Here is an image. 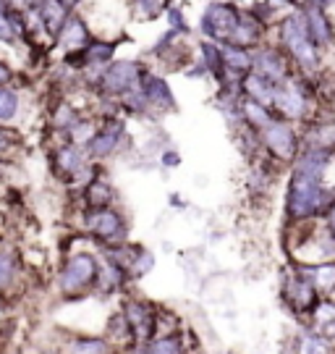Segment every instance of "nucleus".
Wrapping results in <instances>:
<instances>
[{"mask_svg": "<svg viewBox=\"0 0 335 354\" xmlns=\"http://www.w3.org/2000/svg\"><path fill=\"white\" fill-rule=\"evenodd\" d=\"M74 354H108V344L99 339H82L74 344Z\"/></svg>", "mask_w": 335, "mask_h": 354, "instance_id": "nucleus-28", "label": "nucleus"}, {"mask_svg": "<svg viewBox=\"0 0 335 354\" xmlns=\"http://www.w3.org/2000/svg\"><path fill=\"white\" fill-rule=\"evenodd\" d=\"M58 165H61L66 174H74V176H79L87 165H84V155L79 152V147H63L61 152H58Z\"/></svg>", "mask_w": 335, "mask_h": 354, "instance_id": "nucleus-20", "label": "nucleus"}, {"mask_svg": "<svg viewBox=\"0 0 335 354\" xmlns=\"http://www.w3.org/2000/svg\"><path fill=\"white\" fill-rule=\"evenodd\" d=\"M275 42L288 53V58L294 61L298 71L304 74H320V68L325 64V53L314 45V39L309 35V26L304 13L294 8V11L283 13L275 21Z\"/></svg>", "mask_w": 335, "mask_h": 354, "instance_id": "nucleus-1", "label": "nucleus"}, {"mask_svg": "<svg viewBox=\"0 0 335 354\" xmlns=\"http://www.w3.org/2000/svg\"><path fill=\"white\" fill-rule=\"evenodd\" d=\"M199 61H202V66L207 68V74L215 76L218 82L223 79L225 74V66H223V48L218 45V42H210V39H202L199 42Z\"/></svg>", "mask_w": 335, "mask_h": 354, "instance_id": "nucleus-17", "label": "nucleus"}, {"mask_svg": "<svg viewBox=\"0 0 335 354\" xmlns=\"http://www.w3.org/2000/svg\"><path fill=\"white\" fill-rule=\"evenodd\" d=\"M162 163L165 165H178L181 163V158H178V152H162Z\"/></svg>", "mask_w": 335, "mask_h": 354, "instance_id": "nucleus-35", "label": "nucleus"}, {"mask_svg": "<svg viewBox=\"0 0 335 354\" xmlns=\"http://www.w3.org/2000/svg\"><path fill=\"white\" fill-rule=\"evenodd\" d=\"M87 228L92 234H97L102 239H115L124 234V221L115 210H108V207H95L92 213L87 215Z\"/></svg>", "mask_w": 335, "mask_h": 354, "instance_id": "nucleus-12", "label": "nucleus"}, {"mask_svg": "<svg viewBox=\"0 0 335 354\" xmlns=\"http://www.w3.org/2000/svg\"><path fill=\"white\" fill-rule=\"evenodd\" d=\"M238 111H241V121H244L251 131H257V134H260L262 129L270 127L275 118H278V115L273 113V108H267V105H262V102H257V100H249L244 95H241Z\"/></svg>", "mask_w": 335, "mask_h": 354, "instance_id": "nucleus-14", "label": "nucleus"}, {"mask_svg": "<svg viewBox=\"0 0 335 354\" xmlns=\"http://www.w3.org/2000/svg\"><path fill=\"white\" fill-rule=\"evenodd\" d=\"M304 19H307V26H309V35L314 39V45L327 55V53L335 50V21L330 11H325L320 6H304L301 8Z\"/></svg>", "mask_w": 335, "mask_h": 354, "instance_id": "nucleus-6", "label": "nucleus"}, {"mask_svg": "<svg viewBox=\"0 0 335 354\" xmlns=\"http://www.w3.org/2000/svg\"><path fill=\"white\" fill-rule=\"evenodd\" d=\"M152 266H155V257H152V252L142 250V252L134 254V260H131V266H128V273H134V276H144V273H149V270H152Z\"/></svg>", "mask_w": 335, "mask_h": 354, "instance_id": "nucleus-26", "label": "nucleus"}, {"mask_svg": "<svg viewBox=\"0 0 335 354\" xmlns=\"http://www.w3.org/2000/svg\"><path fill=\"white\" fill-rule=\"evenodd\" d=\"M325 226H327V231L333 234V239H335V200H333V205L325 210Z\"/></svg>", "mask_w": 335, "mask_h": 354, "instance_id": "nucleus-34", "label": "nucleus"}, {"mask_svg": "<svg viewBox=\"0 0 335 354\" xmlns=\"http://www.w3.org/2000/svg\"><path fill=\"white\" fill-rule=\"evenodd\" d=\"M0 150H6V134H3V129H0Z\"/></svg>", "mask_w": 335, "mask_h": 354, "instance_id": "nucleus-38", "label": "nucleus"}, {"mask_svg": "<svg viewBox=\"0 0 335 354\" xmlns=\"http://www.w3.org/2000/svg\"><path fill=\"white\" fill-rule=\"evenodd\" d=\"M165 19H168V29H173V32L184 35V37H189V35H191V26H189L186 13H184V8H181V6H175V3L165 6Z\"/></svg>", "mask_w": 335, "mask_h": 354, "instance_id": "nucleus-21", "label": "nucleus"}, {"mask_svg": "<svg viewBox=\"0 0 335 354\" xmlns=\"http://www.w3.org/2000/svg\"><path fill=\"white\" fill-rule=\"evenodd\" d=\"M95 131H97V129L92 127L89 121H76L74 127L68 129V134H71V140H74L76 145H82V142H89L92 137H95Z\"/></svg>", "mask_w": 335, "mask_h": 354, "instance_id": "nucleus-29", "label": "nucleus"}, {"mask_svg": "<svg viewBox=\"0 0 335 354\" xmlns=\"http://www.w3.org/2000/svg\"><path fill=\"white\" fill-rule=\"evenodd\" d=\"M251 71L265 76L273 84H280V82H286V79L296 74V66H294V61L288 58V53L278 42H267L265 39L260 48L251 50Z\"/></svg>", "mask_w": 335, "mask_h": 354, "instance_id": "nucleus-3", "label": "nucleus"}, {"mask_svg": "<svg viewBox=\"0 0 335 354\" xmlns=\"http://www.w3.org/2000/svg\"><path fill=\"white\" fill-rule=\"evenodd\" d=\"M241 19V6L233 0H210L199 16V35L210 42L225 45Z\"/></svg>", "mask_w": 335, "mask_h": 354, "instance_id": "nucleus-2", "label": "nucleus"}, {"mask_svg": "<svg viewBox=\"0 0 335 354\" xmlns=\"http://www.w3.org/2000/svg\"><path fill=\"white\" fill-rule=\"evenodd\" d=\"M131 11L139 21H155L165 13V0H131Z\"/></svg>", "mask_w": 335, "mask_h": 354, "instance_id": "nucleus-19", "label": "nucleus"}, {"mask_svg": "<svg viewBox=\"0 0 335 354\" xmlns=\"http://www.w3.org/2000/svg\"><path fill=\"white\" fill-rule=\"evenodd\" d=\"M0 42H6V45H16L19 42L11 26V3L8 0H0Z\"/></svg>", "mask_w": 335, "mask_h": 354, "instance_id": "nucleus-24", "label": "nucleus"}, {"mask_svg": "<svg viewBox=\"0 0 335 354\" xmlns=\"http://www.w3.org/2000/svg\"><path fill=\"white\" fill-rule=\"evenodd\" d=\"M307 279L312 281V286L323 294H330L335 289V263H317L314 268L307 270Z\"/></svg>", "mask_w": 335, "mask_h": 354, "instance_id": "nucleus-18", "label": "nucleus"}, {"mask_svg": "<svg viewBox=\"0 0 335 354\" xmlns=\"http://www.w3.org/2000/svg\"><path fill=\"white\" fill-rule=\"evenodd\" d=\"M149 354H178V344L171 339V342H157L152 349H149Z\"/></svg>", "mask_w": 335, "mask_h": 354, "instance_id": "nucleus-32", "label": "nucleus"}, {"mask_svg": "<svg viewBox=\"0 0 335 354\" xmlns=\"http://www.w3.org/2000/svg\"><path fill=\"white\" fill-rule=\"evenodd\" d=\"M139 89H142V95L147 97L149 108H160V111H173L175 108L173 89L168 87V82H165L162 76L152 74V71H144L142 82H139Z\"/></svg>", "mask_w": 335, "mask_h": 354, "instance_id": "nucleus-9", "label": "nucleus"}, {"mask_svg": "<svg viewBox=\"0 0 335 354\" xmlns=\"http://www.w3.org/2000/svg\"><path fill=\"white\" fill-rule=\"evenodd\" d=\"M144 76V66L139 61H111L105 66V71L99 74L97 87L105 95H115V97H124L128 92L139 89V82Z\"/></svg>", "mask_w": 335, "mask_h": 354, "instance_id": "nucleus-4", "label": "nucleus"}, {"mask_svg": "<svg viewBox=\"0 0 335 354\" xmlns=\"http://www.w3.org/2000/svg\"><path fill=\"white\" fill-rule=\"evenodd\" d=\"M262 145L267 147V152L278 158V160H296L298 152H301V142H298V134L291 121H283V118H275L267 129L260 131Z\"/></svg>", "mask_w": 335, "mask_h": 354, "instance_id": "nucleus-5", "label": "nucleus"}, {"mask_svg": "<svg viewBox=\"0 0 335 354\" xmlns=\"http://www.w3.org/2000/svg\"><path fill=\"white\" fill-rule=\"evenodd\" d=\"M61 3L66 6V8H71V11H76V8H79V6L84 3V0H61Z\"/></svg>", "mask_w": 335, "mask_h": 354, "instance_id": "nucleus-37", "label": "nucleus"}, {"mask_svg": "<svg viewBox=\"0 0 335 354\" xmlns=\"http://www.w3.org/2000/svg\"><path fill=\"white\" fill-rule=\"evenodd\" d=\"M333 87H335V76H333Z\"/></svg>", "mask_w": 335, "mask_h": 354, "instance_id": "nucleus-39", "label": "nucleus"}, {"mask_svg": "<svg viewBox=\"0 0 335 354\" xmlns=\"http://www.w3.org/2000/svg\"><path fill=\"white\" fill-rule=\"evenodd\" d=\"M327 352V344H325V336H304V342H301V354H325Z\"/></svg>", "mask_w": 335, "mask_h": 354, "instance_id": "nucleus-30", "label": "nucleus"}, {"mask_svg": "<svg viewBox=\"0 0 335 354\" xmlns=\"http://www.w3.org/2000/svg\"><path fill=\"white\" fill-rule=\"evenodd\" d=\"M13 279V257L8 252H0V289L8 286Z\"/></svg>", "mask_w": 335, "mask_h": 354, "instance_id": "nucleus-31", "label": "nucleus"}, {"mask_svg": "<svg viewBox=\"0 0 335 354\" xmlns=\"http://www.w3.org/2000/svg\"><path fill=\"white\" fill-rule=\"evenodd\" d=\"M312 3H314V6H320V8H325V11H333L335 8V0H312Z\"/></svg>", "mask_w": 335, "mask_h": 354, "instance_id": "nucleus-36", "label": "nucleus"}, {"mask_svg": "<svg viewBox=\"0 0 335 354\" xmlns=\"http://www.w3.org/2000/svg\"><path fill=\"white\" fill-rule=\"evenodd\" d=\"M126 320L137 328L139 336H149V313L147 307H142V304H128L126 307Z\"/></svg>", "mask_w": 335, "mask_h": 354, "instance_id": "nucleus-22", "label": "nucleus"}, {"mask_svg": "<svg viewBox=\"0 0 335 354\" xmlns=\"http://www.w3.org/2000/svg\"><path fill=\"white\" fill-rule=\"evenodd\" d=\"M11 79H13V68L0 58V87H6Z\"/></svg>", "mask_w": 335, "mask_h": 354, "instance_id": "nucleus-33", "label": "nucleus"}, {"mask_svg": "<svg viewBox=\"0 0 335 354\" xmlns=\"http://www.w3.org/2000/svg\"><path fill=\"white\" fill-rule=\"evenodd\" d=\"M111 200V187L108 184H102V181H95V184H89L87 189V203L92 207H105Z\"/></svg>", "mask_w": 335, "mask_h": 354, "instance_id": "nucleus-25", "label": "nucleus"}, {"mask_svg": "<svg viewBox=\"0 0 335 354\" xmlns=\"http://www.w3.org/2000/svg\"><path fill=\"white\" fill-rule=\"evenodd\" d=\"M121 142H124V124L121 121H111L105 129L95 131V137L87 142V147L95 158H105V155L118 150Z\"/></svg>", "mask_w": 335, "mask_h": 354, "instance_id": "nucleus-13", "label": "nucleus"}, {"mask_svg": "<svg viewBox=\"0 0 335 354\" xmlns=\"http://www.w3.org/2000/svg\"><path fill=\"white\" fill-rule=\"evenodd\" d=\"M76 121H79V115H76L74 108H71L68 102H61V105H58V111H55V127L66 129V131H68V129L74 127Z\"/></svg>", "mask_w": 335, "mask_h": 354, "instance_id": "nucleus-27", "label": "nucleus"}, {"mask_svg": "<svg viewBox=\"0 0 335 354\" xmlns=\"http://www.w3.org/2000/svg\"><path fill=\"white\" fill-rule=\"evenodd\" d=\"M89 39H92V32H89L87 19L79 16V13H71L68 21H66L63 29L58 32L55 42L61 45L63 50H82V48H87L89 45Z\"/></svg>", "mask_w": 335, "mask_h": 354, "instance_id": "nucleus-11", "label": "nucleus"}, {"mask_svg": "<svg viewBox=\"0 0 335 354\" xmlns=\"http://www.w3.org/2000/svg\"><path fill=\"white\" fill-rule=\"evenodd\" d=\"M275 87H278V84L267 82L265 76L254 74V71H249V74L241 79V95L249 97V100L262 102V105H267V108H273Z\"/></svg>", "mask_w": 335, "mask_h": 354, "instance_id": "nucleus-15", "label": "nucleus"}, {"mask_svg": "<svg viewBox=\"0 0 335 354\" xmlns=\"http://www.w3.org/2000/svg\"><path fill=\"white\" fill-rule=\"evenodd\" d=\"M286 297L296 310H309L312 304L317 302V289L312 286L309 279L294 276V279H288V283H286Z\"/></svg>", "mask_w": 335, "mask_h": 354, "instance_id": "nucleus-16", "label": "nucleus"}, {"mask_svg": "<svg viewBox=\"0 0 335 354\" xmlns=\"http://www.w3.org/2000/svg\"><path fill=\"white\" fill-rule=\"evenodd\" d=\"M97 276V263L92 254H74L61 270V289L63 291H79L89 286Z\"/></svg>", "mask_w": 335, "mask_h": 354, "instance_id": "nucleus-7", "label": "nucleus"}, {"mask_svg": "<svg viewBox=\"0 0 335 354\" xmlns=\"http://www.w3.org/2000/svg\"><path fill=\"white\" fill-rule=\"evenodd\" d=\"M35 13H37L39 19V26H42V32L48 35V37H58V32L63 29V24L68 21V16H71V8H66L61 0H37V6H35Z\"/></svg>", "mask_w": 335, "mask_h": 354, "instance_id": "nucleus-10", "label": "nucleus"}, {"mask_svg": "<svg viewBox=\"0 0 335 354\" xmlns=\"http://www.w3.org/2000/svg\"><path fill=\"white\" fill-rule=\"evenodd\" d=\"M267 29L270 26H265L257 16H251L249 8H241V19H238L236 29H233V35H231V39L225 45H236V48L254 50V48H260L262 42L267 39Z\"/></svg>", "mask_w": 335, "mask_h": 354, "instance_id": "nucleus-8", "label": "nucleus"}, {"mask_svg": "<svg viewBox=\"0 0 335 354\" xmlns=\"http://www.w3.org/2000/svg\"><path fill=\"white\" fill-rule=\"evenodd\" d=\"M19 95L11 87H0V121H11L19 113Z\"/></svg>", "mask_w": 335, "mask_h": 354, "instance_id": "nucleus-23", "label": "nucleus"}]
</instances>
